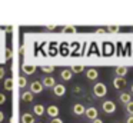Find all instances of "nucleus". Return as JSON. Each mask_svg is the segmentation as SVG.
<instances>
[{
  "instance_id": "obj_1",
  "label": "nucleus",
  "mask_w": 133,
  "mask_h": 123,
  "mask_svg": "<svg viewBox=\"0 0 133 123\" xmlns=\"http://www.w3.org/2000/svg\"><path fill=\"white\" fill-rule=\"evenodd\" d=\"M92 92H93V94H95V97L102 99V97H104L107 94V86L102 82H97V83H95Z\"/></svg>"
},
{
  "instance_id": "obj_2",
  "label": "nucleus",
  "mask_w": 133,
  "mask_h": 123,
  "mask_svg": "<svg viewBox=\"0 0 133 123\" xmlns=\"http://www.w3.org/2000/svg\"><path fill=\"white\" fill-rule=\"evenodd\" d=\"M102 110H103L106 114H112V113H115V110H116V105H115V102H113V100H104V102L102 103Z\"/></svg>"
},
{
  "instance_id": "obj_3",
  "label": "nucleus",
  "mask_w": 133,
  "mask_h": 123,
  "mask_svg": "<svg viewBox=\"0 0 133 123\" xmlns=\"http://www.w3.org/2000/svg\"><path fill=\"white\" fill-rule=\"evenodd\" d=\"M43 89H44L43 83L39 82V80H35V82H32V83H30V86H29V90L32 92L33 94H39V93H42V92H43Z\"/></svg>"
},
{
  "instance_id": "obj_4",
  "label": "nucleus",
  "mask_w": 133,
  "mask_h": 123,
  "mask_svg": "<svg viewBox=\"0 0 133 123\" xmlns=\"http://www.w3.org/2000/svg\"><path fill=\"white\" fill-rule=\"evenodd\" d=\"M84 116H86L89 120H92V122H93V120H96V119L99 117V110L95 107V106H90V107L86 109V113H84Z\"/></svg>"
},
{
  "instance_id": "obj_5",
  "label": "nucleus",
  "mask_w": 133,
  "mask_h": 123,
  "mask_svg": "<svg viewBox=\"0 0 133 123\" xmlns=\"http://www.w3.org/2000/svg\"><path fill=\"white\" fill-rule=\"evenodd\" d=\"M127 82L124 77H115L113 79V87L116 89V90H123L124 87H126Z\"/></svg>"
},
{
  "instance_id": "obj_6",
  "label": "nucleus",
  "mask_w": 133,
  "mask_h": 123,
  "mask_svg": "<svg viewBox=\"0 0 133 123\" xmlns=\"http://www.w3.org/2000/svg\"><path fill=\"white\" fill-rule=\"evenodd\" d=\"M59 107L56 105H50L46 107V114L49 117H52V119H55V117H59Z\"/></svg>"
},
{
  "instance_id": "obj_7",
  "label": "nucleus",
  "mask_w": 133,
  "mask_h": 123,
  "mask_svg": "<svg viewBox=\"0 0 133 123\" xmlns=\"http://www.w3.org/2000/svg\"><path fill=\"white\" fill-rule=\"evenodd\" d=\"M42 83H43L44 87H52V89L57 85L56 80H55V77H52V76H44L43 79H42Z\"/></svg>"
},
{
  "instance_id": "obj_8",
  "label": "nucleus",
  "mask_w": 133,
  "mask_h": 123,
  "mask_svg": "<svg viewBox=\"0 0 133 123\" xmlns=\"http://www.w3.org/2000/svg\"><path fill=\"white\" fill-rule=\"evenodd\" d=\"M119 100H120V103H123V105L126 106L127 103L132 102V93H129V92H122V93L119 94Z\"/></svg>"
},
{
  "instance_id": "obj_9",
  "label": "nucleus",
  "mask_w": 133,
  "mask_h": 123,
  "mask_svg": "<svg viewBox=\"0 0 133 123\" xmlns=\"http://www.w3.org/2000/svg\"><path fill=\"white\" fill-rule=\"evenodd\" d=\"M73 113L76 114V116H82V114L86 113V107H84L82 103H76V105H73Z\"/></svg>"
},
{
  "instance_id": "obj_10",
  "label": "nucleus",
  "mask_w": 133,
  "mask_h": 123,
  "mask_svg": "<svg viewBox=\"0 0 133 123\" xmlns=\"http://www.w3.org/2000/svg\"><path fill=\"white\" fill-rule=\"evenodd\" d=\"M53 93H55V96H63L64 93H66V86L64 85H60V83H57V85L53 87Z\"/></svg>"
},
{
  "instance_id": "obj_11",
  "label": "nucleus",
  "mask_w": 133,
  "mask_h": 123,
  "mask_svg": "<svg viewBox=\"0 0 133 123\" xmlns=\"http://www.w3.org/2000/svg\"><path fill=\"white\" fill-rule=\"evenodd\" d=\"M60 77H62V80H64V82H69V80H72V77H73V72L70 70V69H63V70L60 72Z\"/></svg>"
},
{
  "instance_id": "obj_12",
  "label": "nucleus",
  "mask_w": 133,
  "mask_h": 123,
  "mask_svg": "<svg viewBox=\"0 0 133 123\" xmlns=\"http://www.w3.org/2000/svg\"><path fill=\"white\" fill-rule=\"evenodd\" d=\"M46 113V107L43 105H35L33 106V114L35 116H43Z\"/></svg>"
},
{
  "instance_id": "obj_13",
  "label": "nucleus",
  "mask_w": 133,
  "mask_h": 123,
  "mask_svg": "<svg viewBox=\"0 0 133 123\" xmlns=\"http://www.w3.org/2000/svg\"><path fill=\"white\" fill-rule=\"evenodd\" d=\"M86 77L89 80H96L99 77V72L96 70V69L90 67V69H87V70H86Z\"/></svg>"
},
{
  "instance_id": "obj_14",
  "label": "nucleus",
  "mask_w": 133,
  "mask_h": 123,
  "mask_svg": "<svg viewBox=\"0 0 133 123\" xmlns=\"http://www.w3.org/2000/svg\"><path fill=\"white\" fill-rule=\"evenodd\" d=\"M22 123H36L35 114H32V113H23V114H22Z\"/></svg>"
},
{
  "instance_id": "obj_15",
  "label": "nucleus",
  "mask_w": 133,
  "mask_h": 123,
  "mask_svg": "<svg viewBox=\"0 0 133 123\" xmlns=\"http://www.w3.org/2000/svg\"><path fill=\"white\" fill-rule=\"evenodd\" d=\"M22 72L24 74H33L36 72V66L35 64H23L22 66Z\"/></svg>"
},
{
  "instance_id": "obj_16",
  "label": "nucleus",
  "mask_w": 133,
  "mask_h": 123,
  "mask_svg": "<svg viewBox=\"0 0 133 123\" xmlns=\"http://www.w3.org/2000/svg\"><path fill=\"white\" fill-rule=\"evenodd\" d=\"M115 74H116V77H124L127 74V67H124V66L116 67L115 69Z\"/></svg>"
},
{
  "instance_id": "obj_17",
  "label": "nucleus",
  "mask_w": 133,
  "mask_h": 123,
  "mask_svg": "<svg viewBox=\"0 0 133 123\" xmlns=\"http://www.w3.org/2000/svg\"><path fill=\"white\" fill-rule=\"evenodd\" d=\"M22 100H23V102H26V103L33 102V93H32L30 90L23 92V93H22Z\"/></svg>"
},
{
  "instance_id": "obj_18",
  "label": "nucleus",
  "mask_w": 133,
  "mask_h": 123,
  "mask_svg": "<svg viewBox=\"0 0 133 123\" xmlns=\"http://www.w3.org/2000/svg\"><path fill=\"white\" fill-rule=\"evenodd\" d=\"M3 87H4V90H7V92L12 90V89H13V79H6V80H4Z\"/></svg>"
},
{
  "instance_id": "obj_19",
  "label": "nucleus",
  "mask_w": 133,
  "mask_h": 123,
  "mask_svg": "<svg viewBox=\"0 0 133 123\" xmlns=\"http://www.w3.org/2000/svg\"><path fill=\"white\" fill-rule=\"evenodd\" d=\"M70 70H72L73 73H82V72H84V66L83 64H75V66H72Z\"/></svg>"
},
{
  "instance_id": "obj_20",
  "label": "nucleus",
  "mask_w": 133,
  "mask_h": 123,
  "mask_svg": "<svg viewBox=\"0 0 133 123\" xmlns=\"http://www.w3.org/2000/svg\"><path fill=\"white\" fill-rule=\"evenodd\" d=\"M124 110H126L127 116H133V100L130 103H127L126 106H124Z\"/></svg>"
},
{
  "instance_id": "obj_21",
  "label": "nucleus",
  "mask_w": 133,
  "mask_h": 123,
  "mask_svg": "<svg viewBox=\"0 0 133 123\" xmlns=\"http://www.w3.org/2000/svg\"><path fill=\"white\" fill-rule=\"evenodd\" d=\"M42 72H43V73H53V72H55V67H53V66H43V67H42Z\"/></svg>"
},
{
  "instance_id": "obj_22",
  "label": "nucleus",
  "mask_w": 133,
  "mask_h": 123,
  "mask_svg": "<svg viewBox=\"0 0 133 123\" xmlns=\"http://www.w3.org/2000/svg\"><path fill=\"white\" fill-rule=\"evenodd\" d=\"M19 85H20V87H26L27 80H26V77H24V76H20V77H19Z\"/></svg>"
},
{
  "instance_id": "obj_23",
  "label": "nucleus",
  "mask_w": 133,
  "mask_h": 123,
  "mask_svg": "<svg viewBox=\"0 0 133 123\" xmlns=\"http://www.w3.org/2000/svg\"><path fill=\"white\" fill-rule=\"evenodd\" d=\"M63 31H72V33H75L76 27L75 26H66V27H63Z\"/></svg>"
},
{
  "instance_id": "obj_24",
  "label": "nucleus",
  "mask_w": 133,
  "mask_h": 123,
  "mask_svg": "<svg viewBox=\"0 0 133 123\" xmlns=\"http://www.w3.org/2000/svg\"><path fill=\"white\" fill-rule=\"evenodd\" d=\"M107 31H112V33H113V31H119V26H107Z\"/></svg>"
},
{
  "instance_id": "obj_25",
  "label": "nucleus",
  "mask_w": 133,
  "mask_h": 123,
  "mask_svg": "<svg viewBox=\"0 0 133 123\" xmlns=\"http://www.w3.org/2000/svg\"><path fill=\"white\" fill-rule=\"evenodd\" d=\"M49 123H63V120H62L60 117H55V119H52Z\"/></svg>"
},
{
  "instance_id": "obj_26",
  "label": "nucleus",
  "mask_w": 133,
  "mask_h": 123,
  "mask_svg": "<svg viewBox=\"0 0 133 123\" xmlns=\"http://www.w3.org/2000/svg\"><path fill=\"white\" fill-rule=\"evenodd\" d=\"M6 102V94L4 93H0V105H3Z\"/></svg>"
},
{
  "instance_id": "obj_27",
  "label": "nucleus",
  "mask_w": 133,
  "mask_h": 123,
  "mask_svg": "<svg viewBox=\"0 0 133 123\" xmlns=\"http://www.w3.org/2000/svg\"><path fill=\"white\" fill-rule=\"evenodd\" d=\"M104 31H107L106 27H99V29H96V33H104Z\"/></svg>"
},
{
  "instance_id": "obj_28",
  "label": "nucleus",
  "mask_w": 133,
  "mask_h": 123,
  "mask_svg": "<svg viewBox=\"0 0 133 123\" xmlns=\"http://www.w3.org/2000/svg\"><path fill=\"white\" fill-rule=\"evenodd\" d=\"M4 73H6L4 67H0V79H3V77H4Z\"/></svg>"
},
{
  "instance_id": "obj_29",
  "label": "nucleus",
  "mask_w": 133,
  "mask_h": 123,
  "mask_svg": "<svg viewBox=\"0 0 133 123\" xmlns=\"http://www.w3.org/2000/svg\"><path fill=\"white\" fill-rule=\"evenodd\" d=\"M10 57H12V50L7 49V50H6V59H10Z\"/></svg>"
},
{
  "instance_id": "obj_30",
  "label": "nucleus",
  "mask_w": 133,
  "mask_h": 123,
  "mask_svg": "<svg viewBox=\"0 0 133 123\" xmlns=\"http://www.w3.org/2000/svg\"><path fill=\"white\" fill-rule=\"evenodd\" d=\"M126 123H133V116H127Z\"/></svg>"
},
{
  "instance_id": "obj_31",
  "label": "nucleus",
  "mask_w": 133,
  "mask_h": 123,
  "mask_svg": "<svg viewBox=\"0 0 133 123\" xmlns=\"http://www.w3.org/2000/svg\"><path fill=\"white\" fill-rule=\"evenodd\" d=\"M92 123H104V122H103V120L100 119V117H97V119H96V120H93Z\"/></svg>"
},
{
  "instance_id": "obj_32",
  "label": "nucleus",
  "mask_w": 133,
  "mask_h": 123,
  "mask_svg": "<svg viewBox=\"0 0 133 123\" xmlns=\"http://www.w3.org/2000/svg\"><path fill=\"white\" fill-rule=\"evenodd\" d=\"M3 119H4V113H3L2 110H0V123L3 122Z\"/></svg>"
},
{
  "instance_id": "obj_33",
  "label": "nucleus",
  "mask_w": 133,
  "mask_h": 123,
  "mask_svg": "<svg viewBox=\"0 0 133 123\" xmlns=\"http://www.w3.org/2000/svg\"><path fill=\"white\" fill-rule=\"evenodd\" d=\"M130 93H132V94H133V85H132V86H130Z\"/></svg>"
},
{
  "instance_id": "obj_34",
  "label": "nucleus",
  "mask_w": 133,
  "mask_h": 123,
  "mask_svg": "<svg viewBox=\"0 0 133 123\" xmlns=\"http://www.w3.org/2000/svg\"><path fill=\"white\" fill-rule=\"evenodd\" d=\"M36 123H43V122H36Z\"/></svg>"
},
{
  "instance_id": "obj_35",
  "label": "nucleus",
  "mask_w": 133,
  "mask_h": 123,
  "mask_svg": "<svg viewBox=\"0 0 133 123\" xmlns=\"http://www.w3.org/2000/svg\"><path fill=\"white\" fill-rule=\"evenodd\" d=\"M117 123H122V122H117Z\"/></svg>"
}]
</instances>
